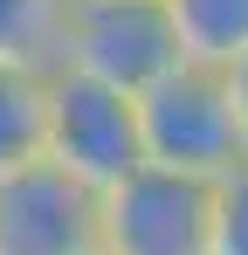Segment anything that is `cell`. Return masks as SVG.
<instances>
[{"instance_id":"obj_8","label":"cell","mask_w":248,"mask_h":255,"mask_svg":"<svg viewBox=\"0 0 248 255\" xmlns=\"http://www.w3.org/2000/svg\"><path fill=\"white\" fill-rule=\"evenodd\" d=\"M62 14H69V0H0V62L48 69L62 42Z\"/></svg>"},{"instance_id":"obj_11","label":"cell","mask_w":248,"mask_h":255,"mask_svg":"<svg viewBox=\"0 0 248 255\" xmlns=\"http://www.w3.org/2000/svg\"><path fill=\"white\" fill-rule=\"evenodd\" d=\"M90 255H104V249H90Z\"/></svg>"},{"instance_id":"obj_10","label":"cell","mask_w":248,"mask_h":255,"mask_svg":"<svg viewBox=\"0 0 248 255\" xmlns=\"http://www.w3.org/2000/svg\"><path fill=\"white\" fill-rule=\"evenodd\" d=\"M221 76H228V111H235V131H242V152H248V48L235 62H221Z\"/></svg>"},{"instance_id":"obj_1","label":"cell","mask_w":248,"mask_h":255,"mask_svg":"<svg viewBox=\"0 0 248 255\" xmlns=\"http://www.w3.org/2000/svg\"><path fill=\"white\" fill-rule=\"evenodd\" d=\"M131 104H138V152L152 166H179V172L214 179L242 159V131H235V111H228V76L214 62L179 55Z\"/></svg>"},{"instance_id":"obj_4","label":"cell","mask_w":248,"mask_h":255,"mask_svg":"<svg viewBox=\"0 0 248 255\" xmlns=\"http://www.w3.org/2000/svg\"><path fill=\"white\" fill-rule=\"evenodd\" d=\"M41 159L76 172L83 186H111L118 172H131L145 159L138 152V104L97 76L48 69V83H41Z\"/></svg>"},{"instance_id":"obj_3","label":"cell","mask_w":248,"mask_h":255,"mask_svg":"<svg viewBox=\"0 0 248 255\" xmlns=\"http://www.w3.org/2000/svg\"><path fill=\"white\" fill-rule=\"evenodd\" d=\"M172 62H179V35L159 0H69L48 69H76V76H97V83L138 97Z\"/></svg>"},{"instance_id":"obj_7","label":"cell","mask_w":248,"mask_h":255,"mask_svg":"<svg viewBox=\"0 0 248 255\" xmlns=\"http://www.w3.org/2000/svg\"><path fill=\"white\" fill-rule=\"evenodd\" d=\"M41 83H48V69L0 62V179L41 159Z\"/></svg>"},{"instance_id":"obj_6","label":"cell","mask_w":248,"mask_h":255,"mask_svg":"<svg viewBox=\"0 0 248 255\" xmlns=\"http://www.w3.org/2000/svg\"><path fill=\"white\" fill-rule=\"evenodd\" d=\"M186 62H235L248 48V0H159Z\"/></svg>"},{"instance_id":"obj_5","label":"cell","mask_w":248,"mask_h":255,"mask_svg":"<svg viewBox=\"0 0 248 255\" xmlns=\"http://www.w3.org/2000/svg\"><path fill=\"white\" fill-rule=\"evenodd\" d=\"M97 249V186L55 159H28L0 179V255H90Z\"/></svg>"},{"instance_id":"obj_2","label":"cell","mask_w":248,"mask_h":255,"mask_svg":"<svg viewBox=\"0 0 248 255\" xmlns=\"http://www.w3.org/2000/svg\"><path fill=\"white\" fill-rule=\"evenodd\" d=\"M214 179L138 159L97 186V249L104 255H207Z\"/></svg>"},{"instance_id":"obj_9","label":"cell","mask_w":248,"mask_h":255,"mask_svg":"<svg viewBox=\"0 0 248 255\" xmlns=\"http://www.w3.org/2000/svg\"><path fill=\"white\" fill-rule=\"evenodd\" d=\"M207 255H248V152L228 172H214V207H207Z\"/></svg>"}]
</instances>
